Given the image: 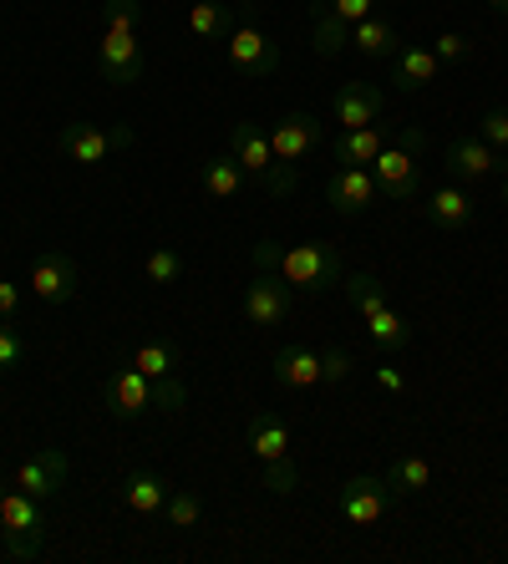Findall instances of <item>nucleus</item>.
I'll return each mask as SVG.
<instances>
[{
	"instance_id": "obj_1",
	"label": "nucleus",
	"mask_w": 508,
	"mask_h": 564,
	"mask_svg": "<svg viewBox=\"0 0 508 564\" xmlns=\"http://www.w3.org/2000/svg\"><path fill=\"white\" fill-rule=\"evenodd\" d=\"M229 153L239 158V169H245L249 178L264 188V194H274V198L295 194V184H300L295 169L274 158L270 132H264V128H255V122H235V132H229Z\"/></svg>"
},
{
	"instance_id": "obj_2",
	"label": "nucleus",
	"mask_w": 508,
	"mask_h": 564,
	"mask_svg": "<svg viewBox=\"0 0 508 564\" xmlns=\"http://www.w3.org/2000/svg\"><path fill=\"white\" fill-rule=\"evenodd\" d=\"M422 148H428V138H422L418 128H402L387 148H381V153H377V173H371L381 198H397V204L418 198V188H422V173H418Z\"/></svg>"
},
{
	"instance_id": "obj_3",
	"label": "nucleus",
	"mask_w": 508,
	"mask_h": 564,
	"mask_svg": "<svg viewBox=\"0 0 508 564\" xmlns=\"http://www.w3.org/2000/svg\"><path fill=\"white\" fill-rule=\"evenodd\" d=\"M0 539H6V554H11V560H36L41 539H46L41 499H31L21 488H6V494H0Z\"/></svg>"
},
{
	"instance_id": "obj_4",
	"label": "nucleus",
	"mask_w": 508,
	"mask_h": 564,
	"mask_svg": "<svg viewBox=\"0 0 508 564\" xmlns=\"http://www.w3.org/2000/svg\"><path fill=\"white\" fill-rule=\"evenodd\" d=\"M274 270L300 290H331L346 280V264H341L336 245H321V239L295 245V250H280V264H274Z\"/></svg>"
},
{
	"instance_id": "obj_5",
	"label": "nucleus",
	"mask_w": 508,
	"mask_h": 564,
	"mask_svg": "<svg viewBox=\"0 0 508 564\" xmlns=\"http://www.w3.org/2000/svg\"><path fill=\"white\" fill-rule=\"evenodd\" d=\"M122 148H132L128 122H112V128H102V122H66L62 128V153L72 163H107Z\"/></svg>"
},
{
	"instance_id": "obj_6",
	"label": "nucleus",
	"mask_w": 508,
	"mask_h": 564,
	"mask_svg": "<svg viewBox=\"0 0 508 564\" xmlns=\"http://www.w3.org/2000/svg\"><path fill=\"white\" fill-rule=\"evenodd\" d=\"M290 311H295L290 280L280 275V270H255V280L245 285V315H249V326H285Z\"/></svg>"
},
{
	"instance_id": "obj_7",
	"label": "nucleus",
	"mask_w": 508,
	"mask_h": 564,
	"mask_svg": "<svg viewBox=\"0 0 508 564\" xmlns=\"http://www.w3.org/2000/svg\"><path fill=\"white\" fill-rule=\"evenodd\" d=\"M391 503L397 499H391L387 478H377V473H356V478H346V488L336 494V513L346 519V524H356V529L377 524Z\"/></svg>"
},
{
	"instance_id": "obj_8",
	"label": "nucleus",
	"mask_w": 508,
	"mask_h": 564,
	"mask_svg": "<svg viewBox=\"0 0 508 564\" xmlns=\"http://www.w3.org/2000/svg\"><path fill=\"white\" fill-rule=\"evenodd\" d=\"M26 285H31V295H36L41 305H66L72 295H77V285H82V270H77V260H72L66 250H46V254L31 260Z\"/></svg>"
},
{
	"instance_id": "obj_9",
	"label": "nucleus",
	"mask_w": 508,
	"mask_h": 564,
	"mask_svg": "<svg viewBox=\"0 0 508 564\" xmlns=\"http://www.w3.org/2000/svg\"><path fill=\"white\" fill-rule=\"evenodd\" d=\"M326 143V122L321 118H311V112H290V118H280L270 128V148H274V158L280 163H305V158L315 153V148Z\"/></svg>"
},
{
	"instance_id": "obj_10",
	"label": "nucleus",
	"mask_w": 508,
	"mask_h": 564,
	"mask_svg": "<svg viewBox=\"0 0 508 564\" xmlns=\"http://www.w3.org/2000/svg\"><path fill=\"white\" fill-rule=\"evenodd\" d=\"M102 408L112 412L118 422H132V417H143V412H153V377H143V371L128 361L122 371H112V377H107Z\"/></svg>"
},
{
	"instance_id": "obj_11",
	"label": "nucleus",
	"mask_w": 508,
	"mask_h": 564,
	"mask_svg": "<svg viewBox=\"0 0 508 564\" xmlns=\"http://www.w3.org/2000/svg\"><path fill=\"white\" fill-rule=\"evenodd\" d=\"M97 66L112 87H132L143 82V46H138V31H102L97 41Z\"/></svg>"
},
{
	"instance_id": "obj_12",
	"label": "nucleus",
	"mask_w": 508,
	"mask_h": 564,
	"mask_svg": "<svg viewBox=\"0 0 508 564\" xmlns=\"http://www.w3.org/2000/svg\"><path fill=\"white\" fill-rule=\"evenodd\" d=\"M229 66H235L239 77H274V66H280V46H274L264 31L255 26H235L229 31Z\"/></svg>"
},
{
	"instance_id": "obj_13",
	"label": "nucleus",
	"mask_w": 508,
	"mask_h": 564,
	"mask_svg": "<svg viewBox=\"0 0 508 564\" xmlns=\"http://www.w3.org/2000/svg\"><path fill=\"white\" fill-rule=\"evenodd\" d=\"M326 204L336 214H346V219L366 214L377 204V178H371V169H336L326 178Z\"/></svg>"
},
{
	"instance_id": "obj_14",
	"label": "nucleus",
	"mask_w": 508,
	"mask_h": 564,
	"mask_svg": "<svg viewBox=\"0 0 508 564\" xmlns=\"http://www.w3.org/2000/svg\"><path fill=\"white\" fill-rule=\"evenodd\" d=\"M504 153L488 148L483 138H453L447 143V173H453V184H478V178H494Z\"/></svg>"
},
{
	"instance_id": "obj_15",
	"label": "nucleus",
	"mask_w": 508,
	"mask_h": 564,
	"mask_svg": "<svg viewBox=\"0 0 508 564\" xmlns=\"http://www.w3.org/2000/svg\"><path fill=\"white\" fill-rule=\"evenodd\" d=\"M381 107H387V97H381V87H371V82H341V87H336V122H341V132L381 122Z\"/></svg>"
},
{
	"instance_id": "obj_16",
	"label": "nucleus",
	"mask_w": 508,
	"mask_h": 564,
	"mask_svg": "<svg viewBox=\"0 0 508 564\" xmlns=\"http://www.w3.org/2000/svg\"><path fill=\"white\" fill-rule=\"evenodd\" d=\"M62 484H66V453L62 447H41V453H31V458L15 468V488L31 494V499H52Z\"/></svg>"
},
{
	"instance_id": "obj_17",
	"label": "nucleus",
	"mask_w": 508,
	"mask_h": 564,
	"mask_svg": "<svg viewBox=\"0 0 508 564\" xmlns=\"http://www.w3.org/2000/svg\"><path fill=\"white\" fill-rule=\"evenodd\" d=\"M274 381H280L285 392H311V387H321V351L305 341L280 346V351H274Z\"/></svg>"
},
{
	"instance_id": "obj_18",
	"label": "nucleus",
	"mask_w": 508,
	"mask_h": 564,
	"mask_svg": "<svg viewBox=\"0 0 508 564\" xmlns=\"http://www.w3.org/2000/svg\"><path fill=\"white\" fill-rule=\"evenodd\" d=\"M437 77H443V62L432 56V46H402L391 56V87L397 93H422Z\"/></svg>"
},
{
	"instance_id": "obj_19",
	"label": "nucleus",
	"mask_w": 508,
	"mask_h": 564,
	"mask_svg": "<svg viewBox=\"0 0 508 564\" xmlns=\"http://www.w3.org/2000/svg\"><path fill=\"white\" fill-rule=\"evenodd\" d=\"M163 503H169V484H163L153 468H132L128 478H122V509H132L138 519L163 513Z\"/></svg>"
},
{
	"instance_id": "obj_20",
	"label": "nucleus",
	"mask_w": 508,
	"mask_h": 564,
	"mask_svg": "<svg viewBox=\"0 0 508 564\" xmlns=\"http://www.w3.org/2000/svg\"><path fill=\"white\" fill-rule=\"evenodd\" d=\"M422 209H428V219L437 224V229H447V235H457V229H468L473 214H478V209H473V198L463 194V184H443V188H432Z\"/></svg>"
},
{
	"instance_id": "obj_21",
	"label": "nucleus",
	"mask_w": 508,
	"mask_h": 564,
	"mask_svg": "<svg viewBox=\"0 0 508 564\" xmlns=\"http://www.w3.org/2000/svg\"><path fill=\"white\" fill-rule=\"evenodd\" d=\"M290 443H295V433H290V422L280 412H260V417L249 422V447H255L260 463L290 458Z\"/></svg>"
},
{
	"instance_id": "obj_22",
	"label": "nucleus",
	"mask_w": 508,
	"mask_h": 564,
	"mask_svg": "<svg viewBox=\"0 0 508 564\" xmlns=\"http://www.w3.org/2000/svg\"><path fill=\"white\" fill-rule=\"evenodd\" d=\"M387 148V128L371 122V128H352L336 138V163L341 169H366V163H377V153Z\"/></svg>"
},
{
	"instance_id": "obj_23",
	"label": "nucleus",
	"mask_w": 508,
	"mask_h": 564,
	"mask_svg": "<svg viewBox=\"0 0 508 564\" xmlns=\"http://www.w3.org/2000/svg\"><path fill=\"white\" fill-rule=\"evenodd\" d=\"M198 184H204V194L214 198H239L245 194V169H239L235 153H214L204 169H198Z\"/></svg>"
},
{
	"instance_id": "obj_24",
	"label": "nucleus",
	"mask_w": 508,
	"mask_h": 564,
	"mask_svg": "<svg viewBox=\"0 0 508 564\" xmlns=\"http://www.w3.org/2000/svg\"><path fill=\"white\" fill-rule=\"evenodd\" d=\"M352 46L366 56V62H377V56H397V52H402V36H397V26H391V21L366 15V21H356V26H352Z\"/></svg>"
},
{
	"instance_id": "obj_25",
	"label": "nucleus",
	"mask_w": 508,
	"mask_h": 564,
	"mask_svg": "<svg viewBox=\"0 0 508 564\" xmlns=\"http://www.w3.org/2000/svg\"><path fill=\"white\" fill-rule=\"evenodd\" d=\"M229 31H235V11H229L224 0H194V6H188V36L229 41Z\"/></svg>"
},
{
	"instance_id": "obj_26",
	"label": "nucleus",
	"mask_w": 508,
	"mask_h": 564,
	"mask_svg": "<svg viewBox=\"0 0 508 564\" xmlns=\"http://www.w3.org/2000/svg\"><path fill=\"white\" fill-rule=\"evenodd\" d=\"M366 336H371V346H377V351H387V356H397V351H407V346H412V326H407L391 305H381V311L366 315Z\"/></svg>"
},
{
	"instance_id": "obj_27",
	"label": "nucleus",
	"mask_w": 508,
	"mask_h": 564,
	"mask_svg": "<svg viewBox=\"0 0 508 564\" xmlns=\"http://www.w3.org/2000/svg\"><path fill=\"white\" fill-rule=\"evenodd\" d=\"M387 488H391V499H412V494L432 488V463L418 458V453H402V458L387 468Z\"/></svg>"
},
{
	"instance_id": "obj_28",
	"label": "nucleus",
	"mask_w": 508,
	"mask_h": 564,
	"mask_svg": "<svg viewBox=\"0 0 508 564\" xmlns=\"http://www.w3.org/2000/svg\"><path fill=\"white\" fill-rule=\"evenodd\" d=\"M346 46H352V26H346L331 6H321V11H315V56L331 62V56H341Z\"/></svg>"
},
{
	"instance_id": "obj_29",
	"label": "nucleus",
	"mask_w": 508,
	"mask_h": 564,
	"mask_svg": "<svg viewBox=\"0 0 508 564\" xmlns=\"http://www.w3.org/2000/svg\"><path fill=\"white\" fill-rule=\"evenodd\" d=\"M132 367L143 371V377H179V346L173 341H143L132 351Z\"/></svg>"
},
{
	"instance_id": "obj_30",
	"label": "nucleus",
	"mask_w": 508,
	"mask_h": 564,
	"mask_svg": "<svg viewBox=\"0 0 508 564\" xmlns=\"http://www.w3.org/2000/svg\"><path fill=\"white\" fill-rule=\"evenodd\" d=\"M163 519H169L173 529H198V519H204V499H198L194 488H169Z\"/></svg>"
},
{
	"instance_id": "obj_31",
	"label": "nucleus",
	"mask_w": 508,
	"mask_h": 564,
	"mask_svg": "<svg viewBox=\"0 0 508 564\" xmlns=\"http://www.w3.org/2000/svg\"><path fill=\"white\" fill-rule=\"evenodd\" d=\"M341 285H346V295H352V305H356L361 315H371V311H381V305H391L387 285H381L377 275H346Z\"/></svg>"
},
{
	"instance_id": "obj_32",
	"label": "nucleus",
	"mask_w": 508,
	"mask_h": 564,
	"mask_svg": "<svg viewBox=\"0 0 508 564\" xmlns=\"http://www.w3.org/2000/svg\"><path fill=\"white\" fill-rule=\"evenodd\" d=\"M143 275H148V285H173L183 275V254L173 245H158V250H148Z\"/></svg>"
},
{
	"instance_id": "obj_33",
	"label": "nucleus",
	"mask_w": 508,
	"mask_h": 564,
	"mask_svg": "<svg viewBox=\"0 0 508 564\" xmlns=\"http://www.w3.org/2000/svg\"><path fill=\"white\" fill-rule=\"evenodd\" d=\"M143 0H102V31H138Z\"/></svg>"
},
{
	"instance_id": "obj_34",
	"label": "nucleus",
	"mask_w": 508,
	"mask_h": 564,
	"mask_svg": "<svg viewBox=\"0 0 508 564\" xmlns=\"http://www.w3.org/2000/svg\"><path fill=\"white\" fill-rule=\"evenodd\" d=\"M352 371H356V356L346 351V346H331V351H321V381H352Z\"/></svg>"
},
{
	"instance_id": "obj_35",
	"label": "nucleus",
	"mask_w": 508,
	"mask_h": 564,
	"mask_svg": "<svg viewBox=\"0 0 508 564\" xmlns=\"http://www.w3.org/2000/svg\"><path fill=\"white\" fill-rule=\"evenodd\" d=\"M264 488H270V494H295V488H300V468H295V458H274V463H264Z\"/></svg>"
},
{
	"instance_id": "obj_36",
	"label": "nucleus",
	"mask_w": 508,
	"mask_h": 564,
	"mask_svg": "<svg viewBox=\"0 0 508 564\" xmlns=\"http://www.w3.org/2000/svg\"><path fill=\"white\" fill-rule=\"evenodd\" d=\"M478 138L488 148H498V153H508V107H488V112H483Z\"/></svg>"
},
{
	"instance_id": "obj_37",
	"label": "nucleus",
	"mask_w": 508,
	"mask_h": 564,
	"mask_svg": "<svg viewBox=\"0 0 508 564\" xmlns=\"http://www.w3.org/2000/svg\"><path fill=\"white\" fill-rule=\"evenodd\" d=\"M183 402H188V392H183V381L179 377H158L153 381V412H183Z\"/></svg>"
},
{
	"instance_id": "obj_38",
	"label": "nucleus",
	"mask_w": 508,
	"mask_h": 564,
	"mask_svg": "<svg viewBox=\"0 0 508 564\" xmlns=\"http://www.w3.org/2000/svg\"><path fill=\"white\" fill-rule=\"evenodd\" d=\"M468 52H473V41H468V36H457V31H443V36L432 41V56H437L443 66H457Z\"/></svg>"
},
{
	"instance_id": "obj_39",
	"label": "nucleus",
	"mask_w": 508,
	"mask_h": 564,
	"mask_svg": "<svg viewBox=\"0 0 508 564\" xmlns=\"http://www.w3.org/2000/svg\"><path fill=\"white\" fill-rule=\"evenodd\" d=\"M26 361V341L11 330V321H0V371H15Z\"/></svg>"
},
{
	"instance_id": "obj_40",
	"label": "nucleus",
	"mask_w": 508,
	"mask_h": 564,
	"mask_svg": "<svg viewBox=\"0 0 508 564\" xmlns=\"http://www.w3.org/2000/svg\"><path fill=\"white\" fill-rule=\"evenodd\" d=\"M326 6L341 15V21H346V26H356V21H366V15H371V6H377V0H326Z\"/></svg>"
},
{
	"instance_id": "obj_41",
	"label": "nucleus",
	"mask_w": 508,
	"mask_h": 564,
	"mask_svg": "<svg viewBox=\"0 0 508 564\" xmlns=\"http://www.w3.org/2000/svg\"><path fill=\"white\" fill-rule=\"evenodd\" d=\"M21 301H26V295H21V285L0 280V321H15V315H21Z\"/></svg>"
},
{
	"instance_id": "obj_42",
	"label": "nucleus",
	"mask_w": 508,
	"mask_h": 564,
	"mask_svg": "<svg viewBox=\"0 0 508 564\" xmlns=\"http://www.w3.org/2000/svg\"><path fill=\"white\" fill-rule=\"evenodd\" d=\"M377 387H381V392H391V397H402L407 392V377L397 367H377Z\"/></svg>"
},
{
	"instance_id": "obj_43",
	"label": "nucleus",
	"mask_w": 508,
	"mask_h": 564,
	"mask_svg": "<svg viewBox=\"0 0 508 564\" xmlns=\"http://www.w3.org/2000/svg\"><path fill=\"white\" fill-rule=\"evenodd\" d=\"M488 6H494V11H498V15H508V0H488Z\"/></svg>"
},
{
	"instance_id": "obj_44",
	"label": "nucleus",
	"mask_w": 508,
	"mask_h": 564,
	"mask_svg": "<svg viewBox=\"0 0 508 564\" xmlns=\"http://www.w3.org/2000/svg\"><path fill=\"white\" fill-rule=\"evenodd\" d=\"M504 204H508V178H504Z\"/></svg>"
},
{
	"instance_id": "obj_45",
	"label": "nucleus",
	"mask_w": 508,
	"mask_h": 564,
	"mask_svg": "<svg viewBox=\"0 0 508 564\" xmlns=\"http://www.w3.org/2000/svg\"><path fill=\"white\" fill-rule=\"evenodd\" d=\"M0 494H6V484H0Z\"/></svg>"
}]
</instances>
